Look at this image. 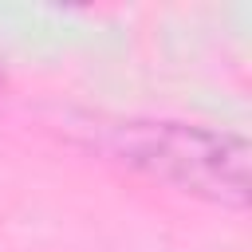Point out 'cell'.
Returning <instances> with one entry per match:
<instances>
[{
    "mask_svg": "<svg viewBox=\"0 0 252 252\" xmlns=\"http://www.w3.org/2000/svg\"><path fill=\"white\" fill-rule=\"evenodd\" d=\"M94 146L114 161L217 205L248 201V146L236 134L173 118H118L91 126Z\"/></svg>",
    "mask_w": 252,
    "mask_h": 252,
    "instance_id": "obj_1",
    "label": "cell"
}]
</instances>
